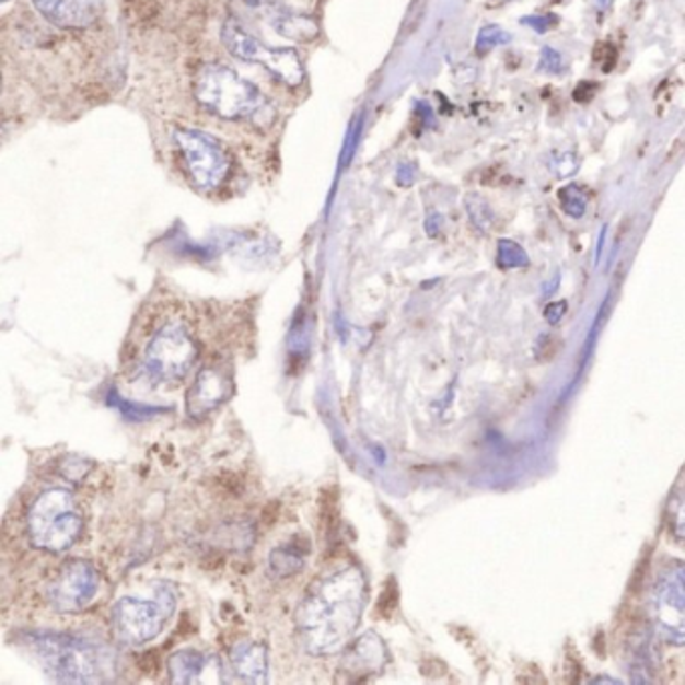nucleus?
Returning <instances> with one entry per match:
<instances>
[{
  "label": "nucleus",
  "mask_w": 685,
  "mask_h": 685,
  "mask_svg": "<svg viewBox=\"0 0 685 685\" xmlns=\"http://www.w3.org/2000/svg\"><path fill=\"white\" fill-rule=\"evenodd\" d=\"M367 581L358 567L320 579L298 607L295 625L312 655H332L346 648L364 609Z\"/></svg>",
  "instance_id": "nucleus-1"
},
{
  "label": "nucleus",
  "mask_w": 685,
  "mask_h": 685,
  "mask_svg": "<svg viewBox=\"0 0 685 685\" xmlns=\"http://www.w3.org/2000/svg\"><path fill=\"white\" fill-rule=\"evenodd\" d=\"M31 646L45 663L47 672L67 684L103 682L115 673V655L103 646H93L61 634H33Z\"/></svg>",
  "instance_id": "nucleus-2"
},
{
  "label": "nucleus",
  "mask_w": 685,
  "mask_h": 685,
  "mask_svg": "<svg viewBox=\"0 0 685 685\" xmlns=\"http://www.w3.org/2000/svg\"><path fill=\"white\" fill-rule=\"evenodd\" d=\"M194 97L211 115L240 119L269 109L257 86L244 81L225 65H204L194 77Z\"/></svg>",
  "instance_id": "nucleus-3"
},
{
  "label": "nucleus",
  "mask_w": 685,
  "mask_h": 685,
  "mask_svg": "<svg viewBox=\"0 0 685 685\" xmlns=\"http://www.w3.org/2000/svg\"><path fill=\"white\" fill-rule=\"evenodd\" d=\"M26 529L31 543L40 552L62 553L73 547L83 529L73 492L57 487L38 495L26 516Z\"/></svg>",
  "instance_id": "nucleus-4"
},
{
  "label": "nucleus",
  "mask_w": 685,
  "mask_h": 685,
  "mask_svg": "<svg viewBox=\"0 0 685 685\" xmlns=\"http://www.w3.org/2000/svg\"><path fill=\"white\" fill-rule=\"evenodd\" d=\"M197 358V344L184 322H165L149 340L141 372L153 384H172L189 374Z\"/></svg>",
  "instance_id": "nucleus-5"
},
{
  "label": "nucleus",
  "mask_w": 685,
  "mask_h": 685,
  "mask_svg": "<svg viewBox=\"0 0 685 685\" xmlns=\"http://www.w3.org/2000/svg\"><path fill=\"white\" fill-rule=\"evenodd\" d=\"M175 609V591L170 585L161 589L158 601L125 597L113 609L115 636L123 643L143 646L160 636L165 622Z\"/></svg>",
  "instance_id": "nucleus-6"
},
{
  "label": "nucleus",
  "mask_w": 685,
  "mask_h": 685,
  "mask_svg": "<svg viewBox=\"0 0 685 685\" xmlns=\"http://www.w3.org/2000/svg\"><path fill=\"white\" fill-rule=\"evenodd\" d=\"M223 45L232 53L233 57L242 61L257 62L264 69H268L278 81L286 85H302L304 83V65L300 61L298 53L292 49H271L262 40L247 35L242 26L235 21H228L221 28Z\"/></svg>",
  "instance_id": "nucleus-7"
},
{
  "label": "nucleus",
  "mask_w": 685,
  "mask_h": 685,
  "mask_svg": "<svg viewBox=\"0 0 685 685\" xmlns=\"http://www.w3.org/2000/svg\"><path fill=\"white\" fill-rule=\"evenodd\" d=\"M651 622L661 639L685 646V564L673 561L661 571L651 595Z\"/></svg>",
  "instance_id": "nucleus-8"
},
{
  "label": "nucleus",
  "mask_w": 685,
  "mask_h": 685,
  "mask_svg": "<svg viewBox=\"0 0 685 685\" xmlns=\"http://www.w3.org/2000/svg\"><path fill=\"white\" fill-rule=\"evenodd\" d=\"M173 137L184 158L185 170L197 187L213 189L225 179L230 163L213 137L189 129H177Z\"/></svg>",
  "instance_id": "nucleus-9"
},
{
  "label": "nucleus",
  "mask_w": 685,
  "mask_h": 685,
  "mask_svg": "<svg viewBox=\"0 0 685 685\" xmlns=\"http://www.w3.org/2000/svg\"><path fill=\"white\" fill-rule=\"evenodd\" d=\"M97 588L98 573L93 565L81 559L69 561L50 581V607L59 613H79L95 597Z\"/></svg>",
  "instance_id": "nucleus-10"
},
{
  "label": "nucleus",
  "mask_w": 685,
  "mask_h": 685,
  "mask_svg": "<svg viewBox=\"0 0 685 685\" xmlns=\"http://www.w3.org/2000/svg\"><path fill=\"white\" fill-rule=\"evenodd\" d=\"M233 382L223 367H206L197 372L191 391L187 392V415L206 418L232 396Z\"/></svg>",
  "instance_id": "nucleus-11"
},
{
  "label": "nucleus",
  "mask_w": 685,
  "mask_h": 685,
  "mask_svg": "<svg viewBox=\"0 0 685 685\" xmlns=\"http://www.w3.org/2000/svg\"><path fill=\"white\" fill-rule=\"evenodd\" d=\"M38 13L61 28H89L105 11V0H33Z\"/></svg>",
  "instance_id": "nucleus-12"
},
{
  "label": "nucleus",
  "mask_w": 685,
  "mask_h": 685,
  "mask_svg": "<svg viewBox=\"0 0 685 685\" xmlns=\"http://www.w3.org/2000/svg\"><path fill=\"white\" fill-rule=\"evenodd\" d=\"M386 663V649L376 634L368 631L355 641L344 660V670L352 677H368L372 673L382 672Z\"/></svg>",
  "instance_id": "nucleus-13"
},
{
  "label": "nucleus",
  "mask_w": 685,
  "mask_h": 685,
  "mask_svg": "<svg viewBox=\"0 0 685 685\" xmlns=\"http://www.w3.org/2000/svg\"><path fill=\"white\" fill-rule=\"evenodd\" d=\"M233 672L247 684H264L268 680V649L262 643L244 641L230 651Z\"/></svg>",
  "instance_id": "nucleus-14"
},
{
  "label": "nucleus",
  "mask_w": 685,
  "mask_h": 685,
  "mask_svg": "<svg viewBox=\"0 0 685 685\" xmlns=\"http://www.w3.org/2000/svg\"><path fill=\"white\" fill-rule=\"evenodd\" d=\"M211 663L213 660L208 655L194 649H184V651L173 653L167 663V670H170L173 684H197V682H204L201 675Z\"/></svg>",
  "instance_id": "nucleus-15"
},
{
  "label": "nucleus",
  "mask_w": 685,
  "mask_h": 685,
  "mask_svg": "<svg viewBox=\"0 0 685 685\" xmlns=\"http://www.w3.org/2000/svg\"><path fill=\"white\" fill-rule=\"evenodd\" d=\"M658 660H660V653L653 648L648 634L637 637L636 643H631V653H629V672L634 675V682L649 684L653 680Z\"/></svg>",
  "instance_id": "nucleus-16"
},
{
  "label": "nucleus",
  "mask_w": 685,
  "mask_h": 685,
  "mask_svg": "<svg viewBox=\"0 0 685 685\" xmlns=\"http://www.w3.org/2000/svg\"><path fill=\"white\" fill-rule=\"evenodd\" d=\"M307 547L304 549V545H283L278 547L276 552H271L269 555V567L274 571V576L278 577H292L302 571L304 567V557H306Z\"/></svg>",
  "instance_id": "nucleus-17"
},
{
  "label": "nucleus",
  "mask_w": 685,
  "mask_h": 685,
  "mask_svg": "<svg viewBox=\"0 0 685 685\" xmlns=\"http://www.w3.org/2000/svg\"><path fill=\"white\" fill-rule=\"evenodd\" d=\"M466 211H468V218L473 221V225L477 228L478 232H489L492 230V223H495V216H492V209H490L487 199H483L480 196H466L465 199Z\"/></svg>",
  "instance_id": "nucleus-18"
},
{
  "label": "nucleus",
  "mask_w": 685,
  "mask_h": 685,
  "mask_svg": "<svg viewBox=\"0 0 685 685\" xmlns=\"http://www.w3.org/2000/svg\"><path fill=\"white\" fill-rule=\"evenodd\" d=\"M497 259H499V266L504 269L526 268L529 266V256H526L525 249L513 240L499 242Z\"/></svg>",
  "instance_id": "nucleus-19"
},
{
  "label": "nucleus",
  "mask_w": 685,
  "mask_h": 685,
  "mask_svg": "<svg viewBox=\"0 0 685 685\" xmlns=\"http://www.w3.org/2000/svg\"><path fill=\"white\" fill-rule=\"evenodd\" d=\"M111 406H117L123 413V417L131 418V420H146V418L155 417V415H163V413H170L167 408H153V406H141V404L127 403L119 398V394L113 391L109 394Z\"/></svg>",
  "instance_id": "nucleus-20"
},
{
  "label": "nucleus",
  "mask_w": 685,
  "mask_h": 685,
  "mask_svg": "<svg viewBox=\"0 0 685 685\" xmlns=\"http://www.w3.org/2000/svg\"><path fill=\"white\" fill-rule=\"evenodd\" d=\"M559 199H561V208L565 209L567 216L571 218H583L585 209H588V197L581 191V187L577 185H567L565 189L559 191Z\"/></svg>",
  "instance_id": "nucleus-21"
},
{
  "label": "nucleus",
  "mask_w": 685,
  "mask_h": 685,
  "mask_svg": "<svg viewBox=\"0 0 685 685\" xmlns=\"http://www.w3.org/2000/svg\"><path fill=\"white\" fill-rule=\"evenodd\" d=\"M509 40H511V35H509V33H504L501 26H483L477 37V50H480V53H485V50L492 49V47L507 45Z\"/></svg>",
  "instance_id": "nucleus-22"
},
{
  "label": "nucleus",
  "mask_w": 685,
  "mask_h": 685,
  "mask_svg": "<svg viewBox=\"0 0 685 685\" xmlns=\"http://www.w3.org/2000/svg\"><path fill=\"white\" fill-rule=\"evenodd\" d=\"M91 471V463H86L81 456H69L61 466V475L73 483H79L86 477V473Z\"/></svg>",
  "instance_id": "nucleus-23"
},
{
  "label": "nucleus",
  "mask_w": 685,
  "mask_h": 685,
  "mask_svg": "<svg viewBox=\"0 0 685 685\" xmlns=\"http://www.w3.org/2000/svg\"><path fill=\"white\" fill-rule=\"evenodd\" d=\"M537 69L547 71V73H559V71L564 69V59H561V55H559L557 50L552 49V47H543Z\"/></svg>",
  "instance_id": "nucleus-24"
},
{
  "label": "nucleus",
  "mask_w": 685,
  "mask_h": 685,
  "mask_svg": "<svg viewBox=\"0 0 685 685\" xmlns=\"http://www.w3.org/2000/svg\"><path fill=\"white\" fill-rule=\"evenodd\" d=\"M672 529L675 537L685 543V495L673 504Z\"/></svg>",
  "instance_id": "nucleus-25"
},
{
  "label": "nucleus",
  "mask_w": 685,
  "mask_h": 685,
  "mask_svg": "<svg viewBox=\"0 0 685 685\" xmlns=\"http://www.w3.org/2000/svg\"><path fill=\"white\" fill-rule=\"evenodd\" d=\"M521 25L531 26L533 31H537V33L543 35L552 26L557 25V19L553 14H547V16H525V19H521Z\"/></svg>",
  "instance_id": "nucleus-26"
},
{
  "label": "nucleus",
  "mask_w": 685,
  "mask_h": 685,
  "mask_svg": "<svg viewBox=\"0 0 685 685\" xmlns=\"http://www.w3.org/2000/svg\"><path fill=\"white\" fill-rule=\"evenodd\" d=\"M565 312H567V302H555V304H549L547 310H545V318H547L549 324H559L565 316Z\"/></svg>",
  "instance_id": "nucleus-27"
},
{
  "label": "nucleus",
  "mask_w": 685,
  "mask_h": 685,
  "mask_svg": "<svg viewBox=\"0 0 685 685\" xmlns=\"http://www.w3.org/2000/svg\"><path fill=\"white\" fill-rule=\"evenodd\" d=\"M415 175H417V170H415V165L413 163H404L398 167V184L400 185H410L415 182Z\"/></svg>",
  "instance_id": "nucleus-28"
},
{
  "label": "nucleus",
  "mask_w": 685,
  "mask_h": 685,
  "mask_svg": "<svg viewBox=\"0 0 685 685\" xmlns=\"http://www.w3.org/2000/svg\"><path fill=\"white\" fill-rule=\"evenodd\" d=\"M442 218L441 213H430L429 220H427V233H429L430 237H434L439 230H441Z\"/></svg>",
  "instance_id": "nucleus-29"
},
{
  "label": "nucleus",
  "mask_w": 685,
  "mask_h": 685,
  "mask_svg": "<svg viewBox=\"0 0 685 685\" xmlns=\"http://www.w3.org/2000/svg\"><path fill=\"white\" fill-rule=\"evenodd\" d=\"M591 684H622V682L619 680H609V677H597Z\"/></svg>",
  "instance_id": "nucleus-30"
},
{
  "label": "nucleus",
  "mask_w": 685,
  "mask_h": 685,
  "mask_svg": "<svg viewBox=\"0 0 685 685\" xmlns=\"http://www.w3.org/2000/svg\"><path fill=\"white\" fill-rule=\"evenodd\" d=\"M605 232H607V230L603 228V232H601V237H600V245H597V257H595V262H597V264H600L601 249H603V242H605Z\"/></svg>",
  "instance_id": "nucleus-31"
},
{
  "label": "nucleus",
  "mask_w": 685,
  "mask_h": 685,
  "mask_svg": "<svg viewBox=\"0 0 685 685\" xmlns=\"http://www.w3.org/2000/svg\"><path fill=\"white\" fill-rule=\"evenodd\" d=\"M2 2H7V0H2Z\"/></svg>",
  "instance_id": "nucleus-32"
}]
</instances>
